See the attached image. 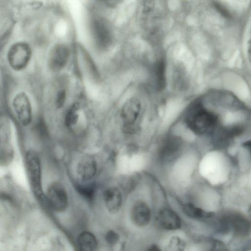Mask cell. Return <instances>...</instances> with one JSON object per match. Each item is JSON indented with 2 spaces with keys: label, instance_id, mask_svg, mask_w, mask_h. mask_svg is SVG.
I'll return each instance as SVG.
<instances>
[{
  "label": "cell",
  "instance_id": "3957f363",
  "mask_svg": "<svg viewBox=\"0 0 251 251\" xmlns=\"http://www.w3.org/2000/svg\"><path fill=\"white\" fill-rule=\"evenodd\" d=\"M184 147V141L180 136L168 133L158 144L155 152L156 160L161 164L173 162L182 154Z\"/></svg>",
  "mask_w": 251,
  "mask_h": 251
},
{
  "label": "cell",
  "instance_id": "9a60e30c",
  "mask_svg": "<svg viewBox=\"0 0 251 251\" xmlns=\"http://www.w3.org/2000/svg\"><path fill=\"white\" fill-rule=\"evenodd\" d=\"M77 243L79 251H96L97 247L95 236L87 231L83 232L79 235Z\"/></svg>",
  "mask_w": 251,
  "mask_h": 251
},
{
  "label": "cell",
  "instance_id": "8992f818",
  "mask_svg": "<svg viewBox=\"0 0 251 251\" xmlns=\"http://www.w3.org/2000/svg\"><path fill=\"white\" fill-rule=\"evenodd\" d=\"M31 56V49L29 45L24 42L14 44L9 48L7 59L10 66L16 71L25 68Z\"/></svg>",
  "mask_w": 251,
  "mask_h": 251
},
{
  "label": "cell",
  "instance_id": "6da1fadb",
  "mask_svg": "<svg viewBox=\"0 0 251 251\" xmlns=\"http://www.w3.org/2000/svg\"><path fill=\"white\" fill-rule=\"evenodd\" d=\"M217 122L216 114L207 109L200 101L194 102L190 106L183 118L186 128L199 136L211 131Z\"/></svg>",
  "mask_w": 251,
  "mask_h": 251
},
{
  "label": "cell",
  "instance_id": "7402d4cb",
  "mask_svg": "<svg viewBox=\"0 0 251 251\" xmlns=\"http://www.w3.org/2000/svg\"><path fill=\"white\" fill-rule=\"evenodd\" d=\"M146 251H161L160 248L156 245H152L149 247Z\"/></svg>",
  "mask_w": 251,
  "mask_h": 251
},
{
  "label": "cell",
  "instance_id": "52a82bcc",
  "mask_svg": "<svg viewBox=\"0 0 251 251\" xmlns=\"http://www.w3.org/2000/svg\"><path fill=\"white\" fill-rule=\"evenodd\" d=\"M13 106L17 117L24 126H27L32 121V108L30 100L24 92L18 93L14 98Z\"/></svg>",
  "mask_w": 251,
  "mask_h": 251
},
{
  "label": "cell",
  "instance_id": "ba28073f",
  "mask_svg": "<svg viewBox=\"0 0 251 251\" xmlns=\"http://www.w3.org/2000/svg\"><path fill=\"white\" fill-rule=\"evenodd\" d=\"M221 226L226 230L231 228L239 234H246L251 228V223L242 216L236 214H227L221 219Z\"/></svg>",
  "mask_w": 251,
  "mask_h": 251
},
{
  "label": "cell",
  "instance_id": "d6986e66",
  "mask_svg": "<svg viewBox=\"0 0 251 251\" xmlns=\"http://www.w3.org/2000/svg\"><path fill=\"white\" fill-rule=\"evenodd\" d=\"M66 97V94L65 90H61L58 92L55 99V105L57 108H61L63 106Z\"/></svg>",
  "mask_w": 251,
  "mask_h": 251
},
{
  "label": "cell",
  "instance_id": "7a4b0ae2",
  "mask_svg": "<svg viewBox=\"0 0 251 251\" xmlns=\"http://www.w3.org/2000/svg\"><path fill=\"white\" fill-rule=\"evenodd\" d=\"M142 104L136 98L128 99L120 111L122 132L126 135H133L141 129Z\"/></svg>",
  "mask_w": 251,
  "mask_h": 251
},
{
  "label": "cell",
  "instance_id": "2e32d148",
  "mask_svg": "<svg viewBox=\"0 0 251 251\" xmlns=\"http://www.w3.org/2000/svg\"><path fill=\"white\" fill-rule=\"evenodd\" d=\"M183 209L186 215L195 219L210 218L213 215L212 213L205 211L191 203L184 204L183 206Z\"/></svg>",
  "mask_w": 251,
  "mask_h": 251
},
{
  "label": "cell",
  "instance_id": "603a6c76",
  "mask_svg": "<svg viewBox=\"0 0 251 251\" xmlns=\"http://www.w3.org/2000/svg\"><path fill=\"white\" fill-rule=\"evenodd\" d=\"M243 146L244 148L247 149L251 153V140L245 142L243 144Z\"/></svg>",
  "mask_w": 251,
  "mask_h": 251
},
{
  "label": "cell",
  "instance_id": "4fadbf2b",
  "mask_svg": "<svg viewBox=\"0 0 251 251\" xmlns=\"http://www.w3.org/2000/svg\"><path fill=\"white\" fill-rule=\"evenodd\" d=\"M156 220L158 225L163 229L174 230L181 226V221L178 214L169 208L161 209L158 212Z\"/></svg>",
  "mask_w": 251,
  "mask_h": 251
},
{
  "label": "cell",
  "instance_id": "7c38bea8",
  "mask_svg": "<svg viewBox=\"0 0 251 251\" xmlns=\"http://www.w3.org/2000/svg\"><path fill=\"white\" fill-rule=\"evenodd\" d=\"M97 162L91 155H85L78 161L76 166V174L82 181H88L92 179L97 172Z\"/></svg>",
  "mask_w": 251,
  "mask_h": 251
},
{
  "label": "cell",
  "instance_id": "cb8c5ba5",
  "mask_svg": "<svg viewBox=\"0 0 251 251\" xmlns=\"http://www.w3.org/2000/svg\"><path fill=\"white\" fill-rule=\"evenodd\" d=\"M222 251V250H220V251H219V249H218V250H216V251Z\"/></svg>",
  "mask_w": 251,
  "mask_h": 251
},
{
  "label": "cell",
  "instance_id": "30bf717a",
  "mask_svg": "<svg viewBox=\"0 0 251 251\" xmlns=\"http://www.w3.org/2000/svg\"><path fill=\"white\" fill-rule=\"evenodd\" d=\"M70 50L64 44H58L51 50L49 57V65L51 70L58 71L63 69L69 60Z\"/></svg>",
  "mask_w": 251,
  "mask_h": 251
},
{
  "label": "cell",
  "instance_id": "5b68a950",
  "mask_svg": "<svg viewBox=\"0 0 251 251\" xmlns=\"http://www.w3.org/2000/svg\"><path fill=\"white\" fill-rule=\"evenodd\" d=\"M45 202L55 211H64L68 204V197L63 185L56 182L51 183L45 194Z\"/></svg>",
  "mask_w": 251,
  "mask_h": 251
},
{
  "label": "cell",
  "instance_id": "5bb4252c",
  "mask_svg": "<svg viewBox=\"0 0 251 251\" xmlns=\"http://www.w3.org/2000/svg\"><path fill=\"white\" fill-rule=\"evenodd\" d=\"M94 33L98 43L102 47H105L110 43L111 34L106 25L103 22L97 21L94 24Z\"/></svg>",
  "mask_w": 251,
  "mask_h": 251
},
{
  "label": "cell",
  "instance_id": "ffe728a7",
  "mask_svg": "<svg viewBox=\"0 0 251 251\" xmlns=\"http://www.w3.org/2000/svg\"><path fill=\"white\" fill-rule=\"evenodd\" d=\"M119 239V236L114 231H109L105 235V239L107 243L110 244L115 243Z\"/></svg>",
  "mask_w": 251,
  "mask_h": 251
},
{
  "label": "cell",
  "instance_id": "44dd1931",
  "mask_svg": "<svg viewBox=\"0 0 251 251\" xmlns=\"http://www.w3.org/2000/svg\"><path fill=\"white\" fill-rule=\"evenodd\" d=\"M247 56L249 61L251 64V38L250 39L248 43Z\"/></svg>",
  "mask_w": 251,
  "mask_h": 251
},
{
  "label": "cell",
  "instance_id": "ac0fdd59",
  "mask_svg": "<svg viewBox=\"0 0 251 251\" xmlns=\"http://www.w3.org/2000/svg\"><path fill=\"white\" fill-rule=\"evenodd\" d=\"M77 190L82 196L87 199L93 198L95 193V188L91 185L78 186Z\"/></svg>",
  "mask_w": 251,
  "mask_h": 251
},
{
  "label": "cell",
  "instance_id": "9c48e42d",
  "mask_svg": "<svg viewBox=\"0 0 251 251\" xmlns=\"http://www.w3.org/2000/svg\"><path fill=\"white\" fill-rule=\"evenodd\" d=\"M131 218L133 223L140 227L147 226L151 218V212L148 203L142 200L136 201L131 209Z\"/></svg>",
  "mask_w": 251,
  "mask_h": 251
},
{
  "label": "cell",
  "instance_id": "e0dca14e",
  "mask_svg": "<svg viewBox=\"0 0 251 251\" xmlns=\"http://www.w3.org/2000/svg\"><path fill=\"white\" fill-rule=\"evenodd\" d=\"M79 109V104L75 103L67 111L65 115V123L68 127H72L77 122Z\"/></svg>",
  "mask_w": 251,
  "mask_h": 251
},
{
  "label": "cell",
  "instance_id": "8fae6325",
  "mask_svg": "<svg viewBox=\"0 0 251 251\" xmlns=\"http://www.w3.org/2000/svg\"><path fill=\"white\" fill-rule=\"evenodd\" d=\"M103 200L107 210L111 213H117L123 203V194L120 187L111 186L105 189L103 193Z\"/></svg>",
  "mask_w": 251,
  "mask_h": 251
},
{
  "label": "cell",
  "instance_id": "277c9868",
  "mask_svg": "<svg viewBox=\"0 0 251 251\" xmlns=\"http://www.w3.org/2000/svg\"><path fill=\"white\" fill-rule=\"evenodd\" d=\"M27 178L32 191L40 200L45 202V194L42 189L41 160L34 151H28L25 157Z\"/></svg>",
  "mask_w": 251,
  "mask_h": 251
}]
</instances>
